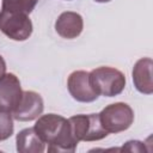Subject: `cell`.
<instances>
[{"mask_svg": "<svg viewBox=\"0 0 153 153\" xmlns=\"http://www.w3.org/2000/svg\"><path fill=\"white\" fill-rule=\"evenodd\" d=\"M0 31L13 41L23 42L32 33V22L29 14L1 10Z\"/></svg>", "mask_w": 153, "mask_h": 153, "instance_id": "cell-5", "label": "cell"}, {"mask_svg": "<svg viewBox=\"0 0 153 153\" xmlns=\"http://www.w3.org/2000/svg\"><path fill=\"white\" fill-rule=\"evenodd\" d=\"M96 2H100V4H104V2H109V1H111V0H94Z\"/></svg>", "mask_w": 153, "mask_h": 153, "instance_id": "cell-16", "label": "cell"}, {"mask_svg": "<svg viewBox=\"0 0 153 153\" xmlns=\"http://www.w3.org/2000/svg\"><path fill=\"white\" fill-rule=\"evenodd\" d=\"M90 81L98 96L115 97L123 92L126 87L124 74L114 67L102 66L90 72Z\"/></svg>", "mask_w": 153, "mask_h": 153, "instance_id": "cell-2", "label": "cell"}, {"mask_svg": "<svg viewBox=\"0 0 153 153\" xmlns=\"http://www.w3.org/2000/svg\"><path fill=\"white\" fill-rule=\"evenodd\" d=\"M67 1H71V0H67Z\"/></svg>", "mask_w": 153, "mask_h": 153, "instance_id": "cell-17", "label": "cell"}, {"mask_svg": "<svg viewBox=\"0 0 153 153\" xmlns=\"http://www.w3.org/2000/svg\"><path fill=\"white\" fill-rule=\"evenodd\" d=\"M5 73H6V62H5L4 57L0 55V78L4 76Z\"/></svg>", "mask_w": 153, "mask_h": 153, "instance_id": "cell-15", "label": "cell"}, {"mask_svg": "<svg viewBox=\"0 0 153 153\" xmlns=\"http://www.w3.org/2000/svg\"><path fill=\"white\" fill-rule=\"evenodd\" d=\"M123 151H129V152H142L145 151V146H143V142L141 141H136V140H131V141H128L126 142L122 148Z\"/></svg>", "mask_w": 153, "mask_h": 153, "instance_id": "cell-14", "label": "cell"}, {"mask_svg": "<svg viewBox=\"0 0 153 153\" xmlns=\"http://www.w3.org/2000/svg\"><path fill=\"white\" fill-rule=\"evenodd\" d=\"M13 116L10 111L0 110V141L7 140L13 134Z\"/></svg>", "mask_w": 153, "mask_h": 153, "instance_id": "cell-13", "label": "cell"}, {"mask_svg": "<svg viewBox=\"0 0 153 153\" xmlns=\"http://www.w3.org/2000/svg\"><path fill=\"white\" fill-rule=\"evenodd\" d=\"M16 145L19 153H42L45 149V142L33 127L22 129L16 136Z\"/></svg>", "mask_w": 153, "mask_h": 153, "instance_id": "cell-11", "label": "cell"}, {"mask_svg": "<svg viewBox=\"0 0 153 153\" xmlns=\"http://www.w3.org/2000/svg\"><path fill=\"white\" fill-rule=\"evenodd\" d=\"M152 67L153 61L151 57H142L137 60L133 67L131 76L135 88L143 94L153 93V80H152Z\"/></svg>", "mask_w": 153, "mask_h": 153, "instance_id": "cell-10", "label": "cell"}, {"mask_svg": "<svg viewBox=\"0 0 153 153\" xmlns=\"http://www.w3.org/2000/svg\"><path fill=\"white\" fill-rule=\"evenodd\" d=\"M67 88L73 99L80 103L94 102L99 96L90 81V72L74 71L67 80Z\"/></svg>", "mask_w": 153, "mask_h": 153, "instance_id": "cell-6", "label": "cell"}, {"mask_svg": "<svg viewBox=\"0 0 153 153\" xmlns=\"http://www.w3.org/2000/svg\"><path fill=\"white\" fill-rule=\"evenodd\" d=\"M38 0H2L1 10L30 14L36 7Z\"/></svg>", "mask_w": 153, "mask_h": 153, "instance_id": "cell-12", "label": "cell"}, {"mask_svg": "<svg viewBox=\"0 0 153 153\" xmlns=\"http://www.w3.org/2000/svg\"><path fill=\"white\" fill-rule=\"evenodd\" d=\"M44 110V102L39 93L35 91H23L19 104L11 112L13 118L20 122L37 120Z\"/></svg>", "mask_w": 153, "mask_h": 153, "instance_id": "cell-7", "label": "cell"}, {"mask_svg": "<svg viewBox=\"0 0 153 153\" xmlns=\"http://www.w3.org/2000/svg\"><path fill=\"white\" fill-rule=\"evenodd\" d=\"M84 29V20L82 17L72 11L62 12L56 22H55V30L59 36L67 39H73L80 36Z\"/></svg>", "mask_w": 153, "mask_h": 153, "instance_id": "cell-9", "label": "cell"}, {"mask_svg": "<svg viewBox=\"0 0 153 153\" xmlns=\"http://www.w3.org/2000/svg\"><path fill=\"white\" fill-rule=\"evenodd\" d=\"M39 137L48 143V152H74L78 141L72 134L69 121L57 114H47L37 118L33 126Z\"/></svg>", "mask_w": 153, "mask_h": 153, "instance_id": "cell-1", "label": "cell"}, {"mask_svg": "<svg viewBox=\"0 0 153 153\" xmlns=\"http://www.w3.org/2000/svg\"><path fill=\"white\" fill-rule=\"evenodd\" d=\"M23 90L18 76L13 73H5L0 78V110L12 112L19 104Z\"/></svg>", "mask_w": 153, "mask_h": 153, "instance_id": "cell-8", "label": "cell"}, {"mask_svg": "<svg viewBox=\"0 0 153 153\" xmlns=\"http://www.w3.org/2000/svg\"><path fill=\"white\" fill-rule=\"evenodd\" d=\"M73 136L80 141H99L108 136V131L103 128L98 114L74 115L68 118Z\"/></svg>", "mask_w": 153, "mask_h": 153, "instance_id": "cell-4", "label": "cell"}, {"mask_svg": "<svg viewBox=\"0 0 153 153\" xmlns=\"http://www.w3.org/2000/svg\"><path fill=\"white\" fill-rule=\"evenodd\" d=\"M103 128L108 133L117 134L129 129L134 122V111L127 103L117 102L105 106L99 114Z\"/></svg>", "mask_w": 153, "mask_h": 153, "instance_id": "cell-3", "label": "cell"}]
</instances>
